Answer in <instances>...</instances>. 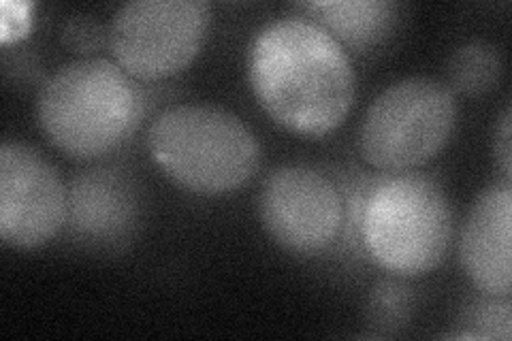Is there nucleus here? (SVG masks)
Returning <instances> with one entry per match:
<instances>
[{"label": "nucleus", "instance_id": "ddd939ff", "mask_svg": "<svg viewBox=\"0 0 512 341\" xmlns=\"http://www.w3.org/2000/svg\"><path fill=\"white\" fill-rule=\"evenodd\" d=\"M512 314L510 297L483 295L474 299L459 316V331L451 337L461 339H510Z\"/></svg>", "mask_w": 512, "mask_h": 341}, {"label": "nucleus", "instance_id": "423d86ee", "mask_svg": "<svg viewBox=\"0 0 512 341\" xmlns=\"http://www.w3.org/2000/svg\"><path fill=\"white\" fill-rule=\"evenodd\" d=\"M210 22L203 0H133L111 18L109 50L128 77L160 81L197 58Z\"/></svg>", "mask_w": 512, "mask_h": 341}, {"label": "nucleus", "instance_id": "20e7f679", "mask_svg": "<svg viewBox=\"0 0 512 341\" xmlns=\"http://www.w3.org/2000/svg\"><path fill=\"white\" fill-rule=\"evenodd\" d=\"M359 231L376 265L416 278L434 271L451 248L453 207L431 177L395 173L380 177L365 194Z\"/></svg>", "mask_w": 512, "mask_h": 341}, {"label": "nucleus", "instance_id": "f257e3e1", "mask_svg": "<svg viewBox=\"0 0 512 341\" xmlns=\"http://www.w3.org/2000/svg\"><path fill=\"white\" fill-rule=\"evenodd\" d=\"M248 79L267 116L301 137H325L355 101V71L344 47L308 18H282L256 32Z\"/></svg>", "mask_w": 512, "mask_h": 341}, {"label": "nucleus", "instance_id": "2eb2a0df", "mask_svg": "<svg viewBox=\"0 0 512 341\" xmlns=\"http://www.w3.org/2000/svg\"><path fill=\"white\" fill-rule=\"evenodd\" d=\"M62 41L77 54L96 52L105 41V30L90 15H79L62 28Z\"/></svg>", "mask_w": 512, "mask_h": 341}, {"label": "nucleus", "instance_id": "6e6552de", "mask_svg": "<svg viewBox=\"0 0 512 341\" xmlns=\"http://www.w3.org/2000/svg\"><path fill=\"white\" fill-rule=\"evenodd\" d=\"M69 190L41 152L20 141L0 148V239L15 250L52 241L67 222Z\"/></svg>", "mask_w": 512, "mask_h": 341}, {"label": "nucleus", "instance_id": "1a4fd4ad", "mask_svg": "<svg viewBox=\"0 0 512 341\" xmlns=\"http://www.w3.org/2000/svg\"><path fill=\"white\" fill-rule=\"evenodd\" d=\"M461 265L483 295L510 297L512 288V188L510 182L478 194L461 229Z\"/></svg>", "mask_w": 512, "mask_h": 341}, {"label": "nucleus", "instance_id": "39448f33", "mask_svg": "<svg viewBox=\"0 0 512 341\" xmlns=\"http://www.w3.org/2000/svg\"><path fill=\"white\" fill-rule=\"evenodd\" d=\"M455 122V94L444 81L406 77L382 90L365 111L359 150L374 169L408 173L442 152Z\"/></svg>", "mask_w": 512, "mask_h": 341}, {"label": "nucleus", "instance_id": "7ed1b4c3", "mask_svg": "<svg viewBox=\"0 0 512 341\" xmlns=\"http://www.w3.org/2000/svg\"><path fill=\"white\" fill-rule=\"evenodd\" d=\"M148 150L173 184L201 197L246 186L261 162V145L248 124L216 105L165 109L150 126Z\"/></svg>", "mask_w": 512, "mask_h": 341}, {"label": "nucleus", "instance_id": "f8f14e48", "mask_svg": "<svg viewBox=\"0 0 512 341\" xmlns=\"http://www.w3.org/2000/svg\"><path fill=\"white\" fill-rule=\"evenodd\" d=\"M504 62L498 47L485 41H472L461 45L448 60V88L478 96L491 92L500 84Z\"/></svg>", "mask_w": 512, "mask_h": 341}, {"label": "nucleus", "instance_id": "9d476101", "mask_svg": "<svg viewBox=\"0 0 512 341\" xmlns=\"http://www.w3.org/2000/svg\"><path fill=\"white\" fill-rule=\"evenodd\" d=\"M137 197L124 175L94 169L75 177L69 188L67 224L77 237L99 243L124 239L135 229Z\"/></svg>", "mask_w": 512, "mask_h": 341}, {"label": "nucleus", "instance_id": "dca6fc26", "mask_svg": "<svg viewBox=\"0 0 512 341\" xmlns=\"http://www.w3.org/2000/svg\"><path fill=\"white\" fill-rule=\"evenodd\" d=\"M510 107H506L500 116L498 126H495V139H493V154L495 162L504 175V182H510L512 175V131H510Z\"/></svg>", "mask_w": 512, "mask_h": 341}, {"label": "nucleus", "instance_id": "f03ea898", "mask_svg": "<svg viewBox=\"0 0 512 341\" xmlns=\"http://www.w3.org/2000/svg\"><path fill=\"white\" fill-rule=\"evenodd\" d=\"M143 101L116 62L82 58L64 64L39 92L37 118L56 150L77 160L101 158L139 124Z\"/></svg>", "mask_w": 512, "mask_h": 341}, {"label": "nucleus", "instance_id": "9b49d317", "mask_svg": "<svg viewBox=\"0 0 512 341\" xmlns=\"http://www.w3.org/2000/svg\"><path fill=\"white\" fill-rule=\"evenodd\" d=\"M308 20L318 24L344 50L367 52L387 41L399 22V7L389 0H342V3H301Z\"/></svg>", "mask_w": 512, "mask_h": 341}, {"label": "nucleus", "instance_id": "4468645a", "mask_svg": "<svg viewBox=\"0 0 512 341\" xmlns=\"http://www.w3.org/2000/svg\"><path fill=\"white\" fill-rule=\"evenodd\" d=\"M412 314V292L397 282H382L374 288L370 301V320L374 327L395 331L404 327Z\"/></svg>", "mask_w": 512, "mask_h": 341}, {"label": "nucleus", "instance_id": "0eeeda50", "mask_svg": "<svg viewBox=\"0 0 512 341\" xmlns=\"http://www.w3.org/2000/svg\"><path fill=\"white\" fill-rule=\"evenodd\" d=\"M259 218L267 235L284 250L323 252L342 231V194L323 173L303 165H284L265 177L259 192Z\"/></svg>", "mask_w": 512, "mask_h": 341}]
</instances>
